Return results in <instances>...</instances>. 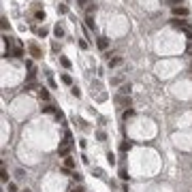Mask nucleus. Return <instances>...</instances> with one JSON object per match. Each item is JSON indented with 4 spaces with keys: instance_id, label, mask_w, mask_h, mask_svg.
<instances>
[{
    "instance_id": "obj_9",
    "label": "nucleus",
    "mask_w": 192,
    "mask_h": 192,
    "mask_svg": "<svg viewBox=\"0 0 192 192\" xmlns=\"http://www.w3.org/2000/svg\"><path fill=\"white\" fill-rule=\"evenodd\" d=\"M38 98H41V100H47V98H49V92L45 90V87H41V90H38Z\"/></svg>"
},
{
    "instance_id": "obj_17",
    "label": "nucleus",
    "mask_w": 192,
    "mask_h": 192,
    "mask_svg": "<svg viewBox=\"0 0 192 192\" xmlns=\"http://www.w3.org/2000/svg\"><path fill=\"white\" fill-rule=\"evenodd\" d=\"M15 177H17V179H24V177H26V173L21 171V169H17V171H15Z\"/></svg>"
},
{
    "instance_id": "obj_22",
    "label": "nucleus",
    "mask_w": 192,
    "mask_h": 192,
    "mask_svg": "<svg viewBox=\"0 0 192 192\" xmlns=\"http://www.w3.org/2000/svg\"><path fill=\"white\" fill-rule=\"evenodd\" d=\"M26 90H38V87H36V83H34V81H28V85H26Z\"/></svg>"
},
{
    "instance_id": "obj_27",
    "label": "nucleus",
    "mask_w": 192,
    "mask_h": 192,
    "mask_svg": "<svg viewBox=\"0 0 192 192\" xmlns=\"http://www.w3.org/2000/svg\"><path fill=\"white\" fill-rule=\"evenodd\" d=\"M62 81H64V83H68V85H70V83H73V79H70V77H68V75H62Z\"/></svg>"
},
{
    "instance_id": "obj_32",
    "label": "nucleus",
    "mask_w": 192,
    "mask_h": 192,
    "mask_svg": "<svg viewBox=\"0 0 192 192\" xmlns=\"http://www.w3.org/2000/svg\"><path fill=\"white\" fill-rule=\"evenodd\" d=\"M70 192H83V188H73Z\"/></svg>"
},
{
    "instance_id": "obj_8",
    "label": "nucleus",
    "mask_w": 192,
    "mask_h": 192,
    "mask_svg": "<svg viewBox=\"0 0 192 192\" xmlns=\"http://www.w3.org/2000/svg\"><path fill=\"white\" fill-rule=\"evenodd\" d=\"M30 53H32V58H41V49L36 45H30Z\"/></svg>"
},
{
    "instance_id": "obj_11",
    "label": "nucleus",
    "mask_w": 192,
    "mask_h": 192,
    "mask_svg": "<svg viewBox=\"0 0 192 192\" xmlns=\"http://www.w3.org/2000/svg\"><path fill=\"white\" fill-rule=\"evenodd\" d=\"M53 34H56L58 38H60V36H64V28H62V26H56V28H53Z\"/></svg>"
},
{
    "instance_id": "obj_12",
    "label": "nucleus",
    "mask_w": 192,
    "mask_h": 192,
    "mask_svg": "<svg viewBox=\"0 0 192 192\" xmlns=\"http://www.w3.org/2000/svg\"><path fill=\"white\" fill-rule=\"evenodd\" d=\"M0 179H2V184L9 182V173H7V169H4V164H2V175H0Z\"/></svg>"
},
{
    "instance_id": "obj_18",
    "label": "nucleus",
    "mask_w": 192,
    "mask_h": 192,
    "mask_svg": "<svg viewBox=\"0 0 192 192\" xmlns=\"http://www.w3.org/2000/svg\"><path fill=\"white\" fill-rule=\"evenodd\" d=\"M36 34L38 36H47V28H36Z\"/></svg>"
},
{
    "instance_id": "obj_13",
    "label": "nucleus",
    "mask_w": 192,
    "mask_h": 192,
    "mask_svg": "<svg viewBox=\"0 0 192 192\" xmlns=\"http://www.w3.org/2000/svg\"><path fill=\"white\" fill-rule=\"evenodd\" d=\"M130 147H133V143H130V141H124V143L120 145V150H122V152H128Z\"/></svg>"
},
{
    "instance_id": "obj_19",
    "label": "nucleus",
    "mask_w": 192,
    "mask_h": 192,
    "mask_svg": "<svg viewBox=\"0 0 192 192\" xmlns=\"http://www.w3.org/2000/svg\"><path fill=\"white\" fill-rule=\"evenodd\" d=\"M167 4H171V7H179V4H182V0H167Z\"/></svg>"
},
{
    "instance_id": "obj_15",
    "label": "nucleus",
    "mask_w": 192,
    "mask_h": 192,
    "mask_svg": "<svg viewBox=\"0 0 192 192\" xmlns=\"http://www.w3.org/2000/svg\"><path fill=\"white\" fill-rule=\"evenodd\" d=\"M77 4H79V7H90L92 0H77Z\"/></svg>"
},
{
    "instance_id": "obj_29",
    "label": "nucleus",
    "mask_w": 192,
    "mask_h": 192,
    "mask_svg": "<svg viewBox=\"0 0 192 192\" xmlns=\"http://www.w3.org/2000/svg\"><path fill=\"white\" fill-rule=\"evenodd\" d=\"M0 21H2V30H7V28H9V21H7V17H2Z\"/></svg>"
},
{
    "instance_id": "obj_3",
    "label": "nucleus",
    "mask_w": 192,
    "mask_h": 192,
    "mask_svg": "<svg viewBox=\"0 0 192 192\" xmlns=\"http://www.w3.org/2000/svg\"><path fill=\"white\" fill-rule=\"evenodd\" d=\"M115 102H118L120 107H130L133 102H130V96H124V94H120L118 98H115Z\"/></svg>"
},
{
    "instance_id": "obj_14",
    "label": "nucleus",
    "mask_w": 192,
    "mask_h": 192,
    "mask_svg": "<svg viewBox=\"0 0 192 192\" xmlns=\"http://www.w3.org/2000/svg\"><path fill=\"white\" fill-rule=\"evenodd\" d=\"M43 111H45V113H56V109H53V105H45Z\"/></svg>"
},
{
    "instance_id": "obj_30",
    "label": "nucleus",
    "mask_w": 192,
    "mask_h": 192,
    "mask_svg": "<svg viewBox=\"0 0 192 192\" xmlns=\"http://www.w3.org/2000/svg\"><path fill=\"white\" fill-rule=\"evenodd\" d=\"M135 111H133V109H126V111H124V118H130V115H133Z\"/></svg>"
},
{
    "instance_id": "obj_24",
    "label": "nucleus",
    "mask_w": 192,
    "mask_h": 192,
    "mask_svg": "<svg viewBox=\"0 0 192 192\" xmlns=\"http://www.w3.org/2000/svg\"><path fill=\"white\" fill-rule=\"evenodd\" d=\"M120 177H122V179H128V173H126V169H124V167L120 169Z\"/></svg>"
},
{
    "instance_id": "obj_28",
    "label": "nucleus",
    "mask_w": 192,
    "mask_h": 192,
    "mask_svg": "<svg viewBox=\"0 0 192 192\" xmlns=\"http://www.w3.org/2000/svg\"><path fill=\"white\" fill-rule=\"evenodd\" d=\"M9 192H17V186H15L13 182H9Z\"/></svg>"
},
{
    "instance_id": "obj_20",
    "label": "nucleus",
    "mask_w": 192,
    "mask_h": 192,
    "mask_svg": "<svg viewBox=\"0 0 192 192\" xmlns=\"http://www.w3.org/2000/svg\"><path fill=\"white\" fill-rule=\"evenodd\" d=\"M96 13V4H90V7H87V15H94Z\"/></svg>"
},
{
    "instance_id": "obj_23",
    "label": "nucleus",
    "mask_w": 192,
    "mask_h": 192,
    "mask_svg": "<svg viewBox=\"0 0 192 192\" xmlns=\"http://www.w3.org/2000/svg\"><path fill=\"white\" fill-rule=\"evenodd\" d=\"M96 137H98V141H105V139H107V135L102 133V130H98V133H96Z\"/></svg>"
},
{
    "instance_id": "obj_33",
    "label": "nucleus",
    "mask_w": 192,
    "mask_h": 192,
    "mask_svg": "<svg viewBox=\"0 0 192 192\" xmlns=\"http://www.w3.org/2000/svg\"><path fill=\"white\" fill-rule=\"evenodd\" d=\"M188 53H192V41H190V45H188Z\"/></svg>"
},
{
    "instance_id": "obj_31",
    "label": "nucleus",
    "mask_w": 192,
    "mask_h": 192,
    "mask_svg": "<svg viewBox=\"0 0 192 192\" xmlns=\"http://www.w3.org/2000/svg\"><path fill=\"white\" fill-rule=\"evenodd\" d=\"M94 175L96 177H102V169H94Z\"/></svg>"
},
{
    "instance_id": "obj_16",
    "label": "nucleus",
    "mask_w": 192,
    "mask_h": 192,
    "mask_svg": "<svg viewBox=\"0 0 192 192\" xmlns=\"http://www.w3.org/2000/svg\"><path fill=\"white\" fill-rule=\"evenodd\" d=\"M13 56H17V58L24 56V49H21V47H15V49H13Z\"/></svg>"
},
{
    "instance_id": "obj_5",
    "label": "nucleus",
    "mask_w": 192,
    "mask_h": 192,
    "mask_svg": "<svg viewBox=\"0 0 192 192\" xmlns=\"http://www.w3.org/2000/svg\"><path fill=\"white\" fill-rule=\"evenodd\" d=\"M98 47H100V49H107V47H109V38H107V36H98Z\"/></svg>"
},
{
    "instance_id": "obj_6",
    "label": "nucleus",
    "mask_w": 192,
    "mask_h": 192,
    "mask_svg": "<svg viewBox=\"0 0 192 192\" xmlns=\"http://www.w3.org/2000/svg\"><path fill=\"white\" fill-rule=\"evenodd\" d=\"M64 169H68V171H70V169H75V160H73L70 156L64 158Z\"/></svg>"
},
{
    "instance_id": "obj_26",
    "label": "nucleus",
    "mask_w": 192,
    "mask_h": 192,
    "mask_svg": "<svg viewBox=\"0 0 192 192\" xmlns=\"http://www.w3.org/2000/svg\"><path fill=\"white\" fill-rule=\"evenodd\" d=\"M34 17H36V19H45V13H43V11H36Z\"/></svg>"
},
{
    "instance_id": "obj_7",
    "label": "nucleus",
    "mask_w": 192,
    "mask_h": 192,
    "mask_svg": "<svg viewBox=\"0 0 192 192\" xmlns=\"http://www.w3.org/2000/svg\"><path fill=\"white\" fill-rule=\"evenodd\" d=\"M122 64V58L115 56V58H109V66H120Z\"/></svg>"
},
{
    "instance_id": "obj_1",
    "label": "nucleus",
    "mask_w": 192,
    "mask_h": 192,
    "mask_svg": "<svg viewBox=\"0 0 192 192\" xmlns=\"http://www.w3.org/2000/svg\"><path fill=\"white\" fill-rule=\"evenodd\" d=\"M70 147H73V141H70V135H66V139H64V143L62 145H60V156H62V158H66L68 156V152H70Z\"/></svg>"
},
{
    "instance_id": "obj_2",
    "label": "nucleus",
    "mask_w": 192,
    "mask_h": 192,
    "mask_svg": "<svg viewBox=\"0 0 192 192\" xmlns=\"http://www.w3.org/2000/svg\"><path fill=\"white\" fill-rule=\"evenodd\" d=\"M173 15H175V17H188L190 11L186 7H173Z\"/></svg>"
},
{
    "instance_id": "obj_10",
    "label": "nucleus",
    "mask_w": 192,
    "mask_h": 192,
    "mask_svg": "<svg viewBox=\"0 0 192 192\" xmlns=\"http://www.w3.org/2000/svg\"><path fill=\"white\" fill-rule=\"evenodd\" d=\"M120 94H124V96H128V94H130V83H124L122 87H120Z\"/></svg>"
},
{
    "instance_id": "obj_21",
    "label": "nucleus",
    "mask_w": 192,
    "mask_h": 192,
    "mask_svg": "<svg viewBox=\"0 0 192 192\" xmlns=\"http://www.w3.org/2000/svg\"><path fill=\"white\" fill-rule=\"evenodd\" d=\"M60 62H62V66H64V68H70V62H68L66 58H60Z\"/></svg>"
},
{
    "instance_id": "obj_25",
    "label": "nucleus",
    "mask_w": 192,
    "mask_h": 192,
    "mask_svg": "<svg viewBox=\"0 0 192 192\" xmlns=\"http://www.w3.org/2000/svg\"><path fill=\"white\" fill-rule=\"evenodd\" d=\"M107 160H109V164H115V156H113V154H111V152H109V154H107Z\"/></svg>"
},
{
    "instance_id": "obj_4",
    "label": "nucleus",
    "mask_w": 192,
    "mask_h": 192,
    "mask_svg": "<svg viewBox=\"0 0 192 192\" xmlns=\"http://www.w3.org/2000/svg\"><path fill=\"white\" fill-rule=\"evenodd\" d=\"M85 26L90 30H94L96 28V24H94V15H85Z\"/></svg>"
}]
</instances>
